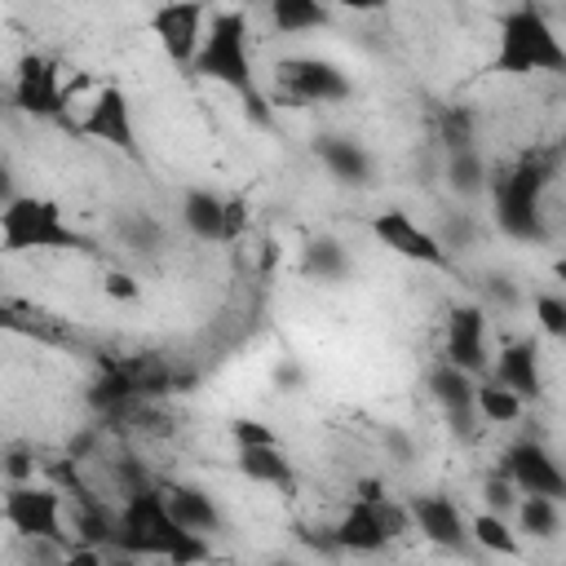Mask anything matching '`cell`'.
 <instances>
[{
  "label": "cell",
  "instance_id": "6da1fadb",
  "mask_svg": "<svg viewBox=\"0 0 566 566\" xmlns=\"http://www.w3.org/2000/svg\"><path fill=\"white\" fill-rule=\"evenodd\" d=\"M115 548L124 557H168V562H203L208 557V539L177 526L168 495L159 486H133L124 509H119V526H115Z\"/></svg>",
  "mask_w": 566,
  "mask_h": 566
},
{
  "label": "cell",
  "instance_id": "7a4b0ae2",
  "mask_svg": "<svg viewBox=\"0 0 566 566\" xmlns=\"http://www.w3.org/2000/svg\"><path fill=\"white\" fill-rule=\"evenodd\" d=\"M199 80H212V84H226L234 88L248 111L265 124L270 111H265V97L256 88V75H252V49H248V18L239 9H226V13H212L208 22V35H203V49L190 66Z\"/></svg>",
  "mask_w": 566,
  "mask_h": 566
},
{
  "label": "cell",
  "instance_id": "3957f363",
  "mask_svg": "<svg viewBox=\"0 0 566 566\" xmlns=\"http://www.w3.org/2000/svg\"><path fill=\"white\" fill-rule=\"evenodd\" d=\"M491 66L500 75H566V44L535 4H517L500 13Z\"/></svg>",
  "mask_w": 566,
  "mask_h": 566
},
{
  "label": "cell",
  "instance_id": "277c9868",
  "mask_svg": "<svg viewBox=\"0 0 566 566\" xmlns=\"http://www.w3.org/2000/svg\"><path fill=\"white\" fill-rule=\"evenodd\" d=\"M544 186H548V164H539V159H517L513 168L491 177L486 190H491V203H495V226L509 239L539 243L548 234L544 230V212H539Z\"/></svg>",
  "mask_w": 566,
  "mask_h": 566
},
{
  "label": "cell",
  "instance_id": "5b68a950",
  "mask_svg": "<svg viewBox=\"0 0 566 566\" xmlns=\"http://www.w3.org/2000/svg\"><path fill=\"white\" fill-rule=\"evenodd\" d=\"M0 248L4 252H62V248H84V234L62 217V203L44 195H13L0 212Z\"/></svg>",
  "mask_w": 566,
  "mask_h": 566
},
{
  "label": "cell",
  "instance_id": "8992f818",
  "mask_svg": "<svg viewBox=\"0 0 566 566\" xmlns=\"http://www.w3.org/2000/svg\"><path fill=\"white\" fill-rule=\"evenodd\" d=\"M4 522L35 544H57L62 557H71V535L62 531V495L53 486L13 482L4 491Z\"/></svg>",
  "mask_w": 566,
  "mask_h": 566
},
{
  "label": "cell",
  "instance_id": "52a82bcc",
  "mask_svg": "<svg viewBox=\"0 0 566 566\" xmlns=\"http://www.w3.org/2000/svg\"><path fill=\"white\" fill-rule=\"evenodd\" d=\"M150 35L172 66H195L203 35H208V4L203 0H164L150 13Z\"/></svg>",
  "mask_w": 566,
  "mask_h": 566
},
{
  "label": "cell",
  "instance_id": "ba28073f",
  "mask_svg": "<svg viewBox=\"0 0 566 566\" xmlns=\"http://www.w3.org/2000/svg\"><path fill=\"white\" fill-rule=\"evenodd\" d=\"M367 230L376 234L380 248H389V252L402 256V261H416V265H429V270H447V265H451L442 239H438L433 230H424V226H420L411 212H402V208L376 212V217L367 221Z\"/></svg>",
  "mask_w": 566,
  "mask_h": 566
},
{
  "label": "cell",
  "instance_id": "9c48e42d",
  "mask_svg": "<svg viewBox=\"0 0 566 566\" xmlns=\"http://www.w3.org/2000/svg\"><path fill=\"white\" fill-rule=\"evenodd\" d=\"M274 80L287 102H345L354 93L349 75L327 57H283Z\"/></svg>",
  "mask_w": 566,
  "mask_h": 566
},
{
  "label": "cell",
  "instance_id": "30bf717a",
  "mask_svg": "<svg viewBox=\"0 0 566 566\" xmlns=\"http://www.w3.org/2000/svg\"><path fill=\"white\" fill-rule=\"evenodd\" d=\"M80 133L128 155V159H142V146H137V133H133V106L124 97V88L115 84H102L93 93V102L84 106V119H80Z\"/></svg>",
  "mask_w": 566,
  "mask_h": 566
},
{
  "label": "cell",
  "instance_id": "8fae6325",
  "mask_svg": "<svg viewBox=\"0 0 566 566\" xmlns=\"http://www.w3.org/2000/svg\"><path fill=\"white\" fill-rule=\"evenodd\" d=\"M13 102L27 115H62L66 106V88H62V71L53 57L44 53H27L18 75H13Z\"/></svg>",
  "mask_w": 566,
  "mask_h": 566
},
{
  "label": "cell",
  "instance_id": "7c38bea8",
  "mask_svg": "<svg viewBox=\"0 0 566 566\" xmlns=\"http://www.w3.org/2000/svg\"><path fill=\"white\" fill-rule=\"evenodd\" d=\"M504 473L513 478V486L522 495H553V500H566V469L539 447V442H517L504 451Z\"/></svg>",
  "mask_w": 566,
  "mask_h": 566
},
{
  "label": "cell",
  "instance_id": "4fadbf2b",
  "mask_svg": "<svg viewBox=\"0 0 566 566\" xmlns=\"http://www.w3.org/2000/svg\"><path fill=\"white\" fill-rule=\"evenodd\" d=\"M442 354H447V363H455V367H464L473 376L486 367V314L478 305H455L447 314Z\"/></svg>",
  "mask_w": 566,
  "mask_h": 566
},
{
  "label": "cell",
  "instance_id": "5bb4252c",
  "mask_svg": "<svg viewBox=\"0 0 566 566\" xmlns=\"http://www.w3.org/2000/svg\"><path fill=\"white\" fill-rule=\"evenodd\" d=\"M407 509H411V526H416L429 544H438V548H464V544L473 539L464 513H460L455 500H447V495H416Z\"/></svg>",
  "mask_w": 566,
  "mask_h": 566
},
{
  "label": "cell",
  "instance_id": "9a60e30c",
  "mask_svg": "<svg viewBox=\"0 0 566 566\" xmlns=\"http://www.w3.org/2000/svg\"><path fill=\"white\" fill-rule=\"evenodd\" d=\"M495 380L509 385L517 398L535 402L544 394V376H539V349L535 340H509L495 358Z\"/></svg>",
  "mask_w": 566,
  "mask_h": 566
},
{
  "label": "cell",
  "instance_id": "2e32d148",
  "mask_svg": "<svg viewBox=\"0 0 566 566\" xmlns=\"http://www.w3.org/2000/svg\"><path fill=\"white\" fill-rule=\"evenodd\" d=\"M234 469L248 478V482H261V486H279V491H292L296 486V473H292V460L279 442H261V447H239L234 455Z\"/></svg>",
  "mask_w": 566,
  "mask_h": 566
},
{
  "label": "cell",
  "instance_id": "e0dca14e",
  "mask_svg": "<svg viewBox=\"0 0 566 566\" xmlns=\"http://www.w3.org/2000/svg\"><path fill=\"white\" fill-rule=\"evenodd\" d=\"M181 221L195 239L203 243H226V195L217 190H203V186H190L181 195Z\"/></svg>",
  "mask_w": 566,
  "mask_h": 566
},
{
  "label": "cell",
  "instance_id": "ac0fdd59",
  "mask_svg": "<svg viewBox=\"0 0 566 566\" xmlns=\"http://www.w3.org/2000/svg\"><path fill=\"white\" fill-rule=\"evenodd\" d=\"M336 544L340 548H349V553H380L385 544H389V531L380 526V517H376V504L371 500H354L349 504V513L336 522Z\"/></svg>",
  "mask_w": 566,
  "mask_h": 566
},
{
  "label": "cell",
  "instance_id": "d6986e66",
  "mask_svg": "<svg viewBox=\"0 0 566 566\" xmlns=\"http://www.w3.org/2000/svg\"><path fill=\"white\" fill-rule=\"evenodd\" d=\"M314 155H318L323 168H327L336 181H345V186H358V181L371 177V155H367L354 137H336V133H327V137L314 142Z\"/></svg>",
  "mask_w": 566,
  "mask_h": 566
},
{
  "label": "cell",
  "instance_id": "ffe728a7",
  "mask_svg": "<svg viewBox=\"0 0 566 566\" xmlns=\"http://www.w3.org/2000/svg\"><path fill=\"white\" fill-rule=\"evenodd\" d=\"M164 495H168V509H172L177 526H186V531H195V535H212V531L221 526V509L212 504V495H208L203 486L177 482V486H168Z\"/></svg>",
  "mask_w": 566,
  "mask_h": 566
},
{
  "label": "cell",
  "instance_id": "44dd1931",
  "mask_svg": "<svg viewBox=\"0 0 566 566\" xmlns=\"http://www.w3.org/2000/svg\"><path fill=\"white\" fill-rule=\"evenodd\" d=\"M473 371H464V367H455V363H438L433 371H429V394L451 411V416H464L469 407H473Z\"/></svg>",
  "mask_w": 566,
  "mask_h": 566
},
{
  "label": "cell",
  "instance_id": "7402d4cb",
  "mask_svg": "<svg viewBox=\"0 0 566 566\" xmlns=\"http://www.w3.org/2000/svg\"><path fill=\"white\" fill-rule=\"evenodd\" d=\"M270 27L279 35H301L327 27V0H270Z\"/></svg>",
  "mask_w": 566,
  "mask_h": 566
},
{
  "label": "cell",
  "instance_id": "603a6c76",
  "mask_svg": "<svg viewBox=\"0 0 566 566\" xmlns=\"http://www.w3.org/2000/svg\"><path fill=\"white\" fill-rule=\"evenodd\" d=\"M522 407H526V398H517V394H513L509 385H500L495 376L473 389V411H478L486 424H513V420L522 416Z\"/></svg>",
  "mask_w": 566,
  "mask_h": 566
},
{
  "label": "cell",
  "instance_id": "cb8c5ba5",
  "mask_svg": "<svg viewBox=\"0 0 566 566\" xmlns=\"http://www.w3.org/2000/svg\"><path fill=\"white\" fill-rule=\"evenodd\" d=\"M469 535H473V544H482L486 553H500V557H517V553H522L517 535L504 526V513H495V509H482L478 517H469Z\"/></svg>",
  "mask_w": 566,
  "mask_h": 566
},
{
  "label": "cell",
  "instance_id": "d4e9b609",
  "mask_svg": "<svg viewBox=\"0 0 566 566\" xmlns=\"http://www.w3.org/2000/svg\"><path fill=\"white\" fill-rule=\"evenodd\" d=\"M301 270H305L310 279L336 283V279H345V270H349V256H345V248H340L336 239H314V243L305 248V256H301Z\"/></svg>",
  "mask_w": 566,
  "mask_h": 566
},
{
  "label": "cell",
  "instance_id": "484cf974",
  "mask_svg": "<svg viewBox=\"0 0 566 566\" xmlns=\"http://www.w3.org/2000/svg\"><path fill=\"white\" fill-rule=\"evenodd\" d=\"M517 522H522V531L526 535H535V539H553L557 535V500L553 495H526L522 504H517Z\"/></svg>",
  "mask_w": 566,
  "mask_h": 566
},
{
  "label": "cell",
  "instance_id": "4316f807",
  "mask_svg": "<svg viewBox=\"0 0 566 566\" xmlns=\"http://www.w3.org/2000/svg\"><path fill=\"white\" fill-rule=\"evenodd\" d=\"M447 177H451V186H455V190H464V195H473V190H486V186H491V181H486V168H482V159H478V150H473V146H451Z\"/></svg>",
  "mask_w": 566,
  "mask_h": 566
},
{
  "label": "cell",
  "instance_id": "83f0119b",
  "mask_svg": "<svg viewBox=\"0 0 566 566\" xmlns=\"http://www.w3.org/2000/svg\"><path fill=\"white\" fill-rule=\"evenodd\" d=\"M535 323H539V327H544L548 336L566 340V296L539 292V296H535Z\"/></svg>",
  "mask_w": 566,
  "mask_h": 566
},
{
  "label": "cell",
  "instance_id": "f1b7e54d",
  "mask_svg": "<svg viewBox=\"0 0 566 566\" xmlns=\"http://www.w3.org/2000/svg\"><path fill=\"white\" fill-rule=\"evenodd\" d=\"M230 438H234V447H261V442H279V433L265 424V420H234L230 424Z\"/></svg>",
  "mask_w": 566,
  "mask_h": 566
},
{
  "label": "cell",
  "instance_id": "f546056e",
  "mask_svg": "<svg viewBox=\"0 0 566 566\" xmlns=\"http://www.w3.org/2000/svg\"><path fill=\"white\" fill-rule=\"evenodd\" d=\"M243 230H248V199L243 195H230L226 199V243H234Z\"/></svg>",
  "mask_w": 566,
  "mask_h": 566
},
{
  "label": "cell",
  "instance_id": "4dcf8cb0",
  "mask_svg": "<svg viewBox=\"0 0 566 566\" xmlns=\"http://www.w3.org/2000/svg\"><path fill=\"white\" fill-rule=\"evenodd\" d=\"M513 491H517V486H513V478H509V473H504V478H491V482H486V504H491L495 513H509V509L517 504V495H513Z\"/></svg>",
  "mask_w": 566,
  "mask_h": 566
},
{
  "label": "cell",
  "instance_id": "1f68e13d",
  "mask_svg": "<svg viewBox=\"0 0 566 566\" xmlns=\"http://www.w3.org/2000/svg\"><path fill=\"white\" fill-rule=\"evenodd\" d=\"M142 287L128 279V274H106V296H115V301H133Z\"/></svg>",
  "mask_w": 566,
  "mask_h": 566
},
{
  "label": "cell",
  "instance_id": "d6a6232c",
  "mask_svg": "<svg viewBox=\"0 0 566 566\" xmlns=\"http://www.w3.org/2000/svg\"><path fill=\"white\" fill-rule=\"evenodd\" d=\"M327 4H336V9H349V13H380L389 0H327Z\"/></svg>",
  "mask_w": 566,
  "mask_h": 566
},
{
  "label": "cell",
  "instance_id": "836d02e7",
  "mask_svg": "<svg viewBox=\"0 0 566 566\" xmlns=\"http://www.w3.org/2000/svg\"><path fill=\"white\" fill-rule=\"evenodd\" d=\"M553 279L566 287V256H557V261H553Z\"/></svg>",
  "mask_w": 566,
  "mask_h": 566
}]
</instances>
